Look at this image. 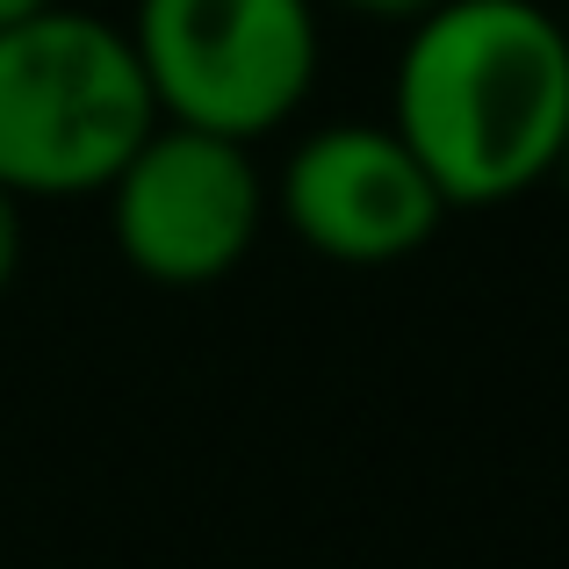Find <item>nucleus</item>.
<instances>
[{"label":"nucleus","mask_w":569,"mask_h":569,"mask_svg":"<svg viewBox=\"0 0 569 569\" xmlns=\"http://www.w3.org/2000/svg\"><path fill=\"white\" fill-rule=\"evenodd\" d=\"M389 80V130L447 209L512 202L562 167L569 29L541 0H432Z\"/></svg>","instance_id":"1"},{"label":"nucleus","mask_w":569,"mask_h":569,"mask_svg":"<svg viewBox=\"0 0 569 569\" xmlns=\"http://www.w3.org/2000/svg\"><path fill=\"white\" fill-rule=\"evenodd\" d=\"M152 123L159 101L130 29L66 0L0 22V188L22 202L101 194Z\"/></svg>","instance_id":"2"},{"label":"nucleus","mask_w":569,"mask_h":569,"mask_svg":"<svg viewBox=\"0 0 569 569\" xmlns=\"http://www.w3.org/2000/svg\"><path fill=\"white\" fill-rule=\"evenodd\" d=\"M130 43L159 116L246 144L318 87V0H138Z\"/></svg>","instance_id":"3"},{"label":"nucleus","mask_w":569,"mask_h":569,"mask_svg":"<svg viewBox=\"0 0 569 569\" xmlns=\"http://www.w3.org/2000/svg\"><path fill=\"white\" fill-rule=\"evenodd\" d=\"M109 231L116 252L152 289H209L252 252L267 223V173L246 138L159 116L144 144L116 167Z\"/></svg>","instance_id":"4"},{"label":"nucleus","mask_w":569,"mask_h":569,"mask_svg":"<svg viewBox=\"0 0 569 569\" xmlns=\"http://www.w3.org/2000/svg\"><path fill=\"white\" fill-rule=\"evenodd\" d=\"M281 223L318 260L339 267H389L418 252L447 217V194L411 159L389 123H332L310 130L274 181Z\"/></svg>","instance_id":"5"},{"label":"nucleus","mask_w":569,"mask_h":569,"mask_svg":"<svg viewBox=\"0 0 569 569\" xmlns=\"http://www.w3.org/2000/svg\"><path fill=\"white\" fill-rule=\"evenodd\" d=\"M14 274H22V194L0 188V296Z\"/></svg>","instance_id":"6"},{"label":"nucleus","mask_w":569,"mask_h":569,"mask_svg":"<svg viewBox=\"0 0 569 569\" xmlns=\"http://www.w3.org/2000/svg\"><path fill=\"white\" fill-rule=\"evenodd\" d=\"M332 8H347V14H368V22H411V14H426L432 0H332Z\"/></svg>","instance_id":"7"},{"label":"nucleus","mask_w":569,"mask_h":569,"mask_svg":"<svg viewBox=\"0 0 569 569\" xmlns=\"http://www.w3.org/2000/svg\"><path fill=\"white\" fill-rule=\"evenodd\" d=\"M37 8H51V0H0V22H22V14H37Z\"/></svg>","instance_id":"8"},{"label":"nucleus","mask_w":569,"mask_h":569,"mask_svg":"<svg viewBox=\"0 0 569 569\" xmlns=\"http://www.w3.org/2000/svg\"><path fill=\"white\" fill-rule=\"evenodd\" d=\"M562 173H569V138H562Z\"/></svg>","instance_id":"9"}]
</instances>
